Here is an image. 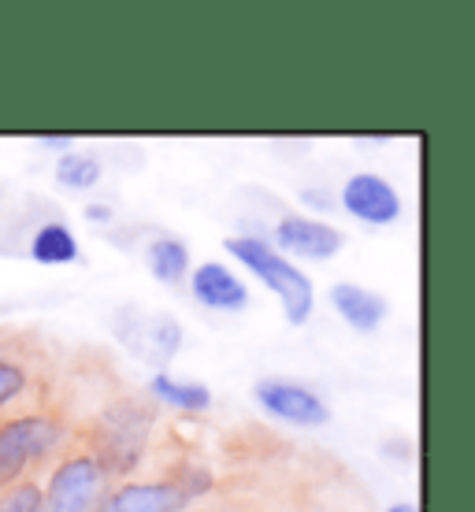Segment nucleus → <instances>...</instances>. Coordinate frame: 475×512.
Returning a JSON list of instances; mask_svg holds the SVG:
<instances>
[{
	"label": "nucleus",
	"instance_id": "nucleus-17",
	"mask_svg": "<svg viewBox=\"0 0 475 512\" xmlns=\"http://www.w3.org/2000/svg\"><path fill=\"white\" fill-rule=\"evenodd\" d=\"M26 394V368L15 360L0 357V409Z\"/></svg>",
	"mask_w": 475,
	"mask_h": 512
},
{
	"label": "nucleus",
	"instance_id": "nucleus-6",
	"mask_svg": "<svg viewBox=\"0 0 475 512\" xmlns=\"http://www.w3.org/2000/svg\"><path fill=\"white\" fill-rule=\"evenodd\" d=\"M257 401L260 409H268L275 420L297 423V427H320L331 420V409L316 390L290 379H260L257 383Z\"/></svg>",
	"mask_w": 475,
	"mask_h": 512
},
{
	"label": "nucleus",
	"instance_id": "nucleus-12",
	"mask_svg": "<svg viewBox=\"0 0 475 512\" xmlns=\"http://www.w3.org/2000/svg\"><path fill=\"white\" fill-rule=\"evenodd\" d=\"M145 260H149V271L160 282H167V286H179L186 279V271H190V249L179 238H156L149 245Z\"/></svg>",
	"mask_w": 475,
	"mask_h": 512
},
{
	"label": "nucleus",
	"instance_id": "nucleus-4",
	"mask_svg": "<svg viewBox=\"0 0 475 512\" xmlns=\"http://www.w3.org/2000/svg\"><path fill=\"white\" fill-rule=\"evenodd\" d=\"M104 498H108V472L86 449L56 464L49 487L41 490L38 512H97Z\"/></svg>",
	"mask_w": 475,
	"mask_h": 512
},
{
	"label": "nucleus",
	"instance_id": "nucleus-18",
	"mask_svg": "<svg viewBox=\"0 0 475 512\" xmlns=\"http://www.w3.org/2000/svg\"><path fill=\"white\" fill-rule=\"evenodd\" d=\"M86 212H90V219H97V223H108V219H112V212L104 205H93V208H86Z\"/></svg>",
	"mask_w": 475,
	"mask_h": 512
},
{
	"label": "nucleus",
	"instance_id": "nucleus-20",
	"mask_svg": "<svg viewBox=\"0 0 475 512\" xmlns=\"http://www.w3.org/2000/svg\"><path fill=\"white\" fill-rule=\"evenodd\" d=\"M386 512H416V509H412L409 501H401V505H394V509H386Z\"/></svg>",
	"mask_w": 475,
	"mask_h": 512
},
{
	"label": "nucleus",
	"instance_id": "nucleus-10",
	"mask_svg": "<svg viewBox=\"0 0 475 512\" xmlns=\"http://www.w3.org/2000/svg\"><path fill=\"white\" fill-rule=\"evenodd\" d=\"M190 290L193 297L208 308H223V312H234V308H245L249 301V290H245V282L238 275L223 268V264H201V268L193 271L190 279Z\"/></svg>",
	"mask_w": 475,
	"mask_h": 512
},
{
	"label": "nucleus",
	"instance_id": "nucleus-19",
	"mask_svg": "<svg viewBox=\"0 0 475 512\" xmlns=\"http://www.w3.org/2000/svg\"><path fill=\"white\" fill-rule=\"evenodd\" d=\"M41 145H49V149H67L71 138H41Z\"/></svg>",
	"mask_w": 475,
	"mask_h": 512
},
{
	"label": "nucleus",
	"instance_id": "nucleus-21",
	"mask_svg": "<svg viewBox=\"0 0 475 512\" xmlns=\"http://www.w3.org/2000/svg\"><path fill=\"white\" fill-rule=\"evenodd\" d=\"M205 512H208V509H205Z\"/></svg>",
	"mask_w": 475,
	"mask_h": 512
},
{
	"label": "nucleus",
	"instance_id": "nucleus-15",
	"mask_svg": "<svg viewBox=\"0 0 475 512\" xmlns=\"http://www.w3.org/2000/svg\"><path fill=\"white\" fill-rule=\"evenodd\" d=\"M56 179L71 190H90L101 182V160H93L86 153H64L56 164Z\"/></svg>",
	"mask_w": 475,
	"mask_h": 512
},
{
	"label": "nucleus",
	"instance_id": "nucleus-2",
	"mask_svg": "<svg viewBox=\"0 0 475 512\" xmlns=\"http://www.w3.org/2000/svg\"><path fill=\"white\" fill-rule=\"evenodd\" d=\"M227 253L234 260H242L245 268L253 271L260 282H268V290L279 294L283 301L286 320L301 327V323L312 316V282L301 275V271L286 260L279 249L264 238H253V234H238V238H227Z\"/></svg>",
	"mask_w": 475,
	"mask_h": 512
},
{
	"label": "nucleus",
	"instance_id": "nucleus-13",
	"mask_svg": "<svg viewBox=\"0 0 475 512\" xmlns=\"http://www.w3.org/2000/svg\"><path fill=\"white\" fill-rule=\"evenodd\" d=\"M149 394L167 401V405H175L179 412H205L212 405V390L201 383H179V379H171V375H153L149 379Z\"/></svg>",
	"mask_w": 475,
	"mask_h": 512
},
{
	"label": "nucleus",
	"instance_id": "nucleus-3",
	"mask_svg": "<svg viewBox=\"0 0 475 512\" xmlns=\"http://www.w3.org/2000/svg\"><path fill=\"white\" fill-rule=\"evenodd\" d=\"M64 446V423L49 412H26L0 423V490L23 483L41 461Z\"/></svg>",
	"mask_w": 475,
	"mask_h": 512
},
{
	"label": "nucleus",
	"instance_id": "nucleus-1",
	"mask_svg": "<svg viewBox=\"0 0 475 512\" xmlns=\"http://www.w3.org/2000/svg\"><path fill=\"white\" fill-rule=\"evenodd\" d=\"M156 412L145 405V401H134V397H123L116 405L97 416L90 431V453L101 461V468L112 475H127L134 464L145 457V446H149V431H153Z\"/></svg>",
	"mask_w": 475,
	"mask_h": 512
},
{
	"label": "nucleus",
	"instance_id": "nucleus-14",
	"mask_svg": "<svg viewBox=\"0 0 475 512\" xmlns=\"http://www.w3.org/2000/svg\"><path fill=\"white\" fill-rule=\"evenodd\" d=\"M30 256L38 264H71L78 260V242L67 223H45L34 242H30Z\"/></svg>",
	"mask_w": 475,
	"mask_h": 512
},
{
	"label": "nucleus",
	"instance_id": "nucleus-7",
	"mask_svg": "<svg viewBox=\"0 0 475 512\" xmlns=\"http://www.w3.org/2000/svg\"><path fill=\"white\" fill-rule=\"evenodd\" d=\"M342 205H346L349 216L364 219V223H394L401 216V197L398 190L390 186L386 179L372 175V171H360L353 179L342 186Z\"/></svg>",
	"mask_w": 475,
	"mask_h": 512
},
{
	"label": "nucleus",
	"instance_id": "nucleus-11",
	"mask_svg": "<svg viewBox=\"0 0 475 512\" xmlns=\"http://www.w3.org/2000/svg\"><path fill=\"white\" fill-rule=\"evenodd\" d=\"M331 305L338 308V316H342L349 327H357V331H375V327L386 320V312H390L383 297L357 286V282H338L331 290Z\"/></svg>",
	"mask_w": 475,
	"mask_h": 512
},
{
	"label": "nucleus",
	"instance_id": "nucleus-16",
	"mask_svg": "<svg viewBox=\"0 0 475 512\" xmlns=\"http://www.w3.org/2000/svg\"><path fill=\"white\" fill-rule=\"evenodd\" d=\"M41 505V487L34 479H23L15 487L0 490V512H38Z\"/></svg>",
	"mask_w": 475,
	"mask_h": 512
},
{
	"label": "nucleus",
	"instance_id": "nucleus-9",
	"mask_svg": "<svg viewBox=\"0 0 475 512\" xmlns=\"http://www.w3.org/2000/svg\"><path fill=\"white\" fill-rule=\"evenodd\" d=\"M186 501L190 498L175 479H153V483H127L112 490L97 505V512H179Z\"/></svg>",
	"mask_w": 475,
	"mask_h": 512
},
{
	"label": "nucleus",
	"instance_id": "nucleus-5",
	"mask_svg": "<svg viewBox=\"0 0 475 512\" xmlns=\"http://www.w3.org/2000/svg\"><path fill=\"white\" fill-rule=\"evenodd\" d=\"M116 334L134 357L153 360V364H167L182 346L179 320H171L164 312H145V308H138V305H127L119 312Z\"/></svg>",
	"mask_w": 475,
	"mask_h": 512
},
{
	"label": "nucleus",
	"instance_id": "nucleus-8",
	"mask_svg": "<svg viewBox=\"0 0 475 512\" xmlns=\"http://www.w3.org/2000/svg\"><path fill=\"white\" fill-rule=\"evenodd\" d=\"M275 242L283 245L286 253L305 256V260H331L338 249H342V231L323 223V219H309V216H286L279 219L275 227Z\"/></svg>",
	"mask_w": 475,
	"mask_h": 512
}]
</instances>
